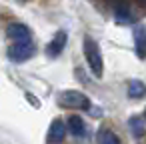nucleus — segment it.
Returning a JSON list of instances; mask_svg holds the SVG:
<instances>
[{"label":"nucleus","mask_w":146,"mask_h":144,"mask_svg":"<svg viewBox=\"0 0 146 144\" xmlns=\"http://www.w3.org/2000/svg\"><path fill=\"white\" fill-rule=\"evenodd\" d=\"M134 38H136V54H138V58H144V28L142 26L136 30Z\"/></svg>","instance_id":"nucleus-12"},{"label":"nucleus","mask_w":146,"mask_h":144,"mask_svg":"<svg viewBox=\"0 0 146 144\" xmlns=\"http://www.w3.org/2000/svg\"><path fill=\"white\" fill-rule=\"evenodd\" d=\"M68 130L76 136V138H82L86 134V126H84V120L80 116H70L68 118Z\"/></svg>","instance_id":"nucleus-8"},{"label":"nucleus","mask_w":146,"mask_h":144,"mask_svg":"<svg viewBox=\"0 0 146 144\" xmlns=\"http://www.w3.org/2000/svg\"><path fill=\"white\" fill-rule=\"evenodd\" d=\"M6 32H8V38L14 40V42H30V30H28V26H24V24L14 22V24L8 26Z\"/></svg>","instance_id":"nucleus-5"},{"label":"nucleus","mask_w":146,"mask_h":144,"mask_svg":"<svg viewBox=\"0 0 146 144\" xmlns=\"http://www.w3.org/2000/svg\"><path fill=\"white\" fill-rule=\"evenodd\" d=\"M82 46H84V54H86V60H88V66H90L92 74L100 78L102 72H104V64H102V54H100V48H98L96 40L90 38V36H84Z\"/></svg>","instance_id":"nucleus-1"},{"label":"nucleus","mask_w":146,"mask_h":144,"mask_svg":"<svg viewBox=\"0 0 146 144\" xmlns=\"http://www.w3.org/2000/svg\"><path fill=\"white\" fill-rule=\"evenodd\" d=\"M64 136H66V124L62 120H54L48 128V142L58 144V142L64 140Z\"/></svg>","instance_id":"nucleus-6"},{"label":"nucleus","mask_w":146,"mask_h":144,"mask_svg":"<svg viewBox=\"0 0 146 144\" xmlns=\"http://www.w3.org/2000/svg\"><path fill=\"white\" fill-rule=\"evenodd\" d=\"M128 128H130V132H132L134 138H142V136H144V116H142V114L132 116V118L128 120Z\"/></svg>","instance_id":"nucleus-7"},{"label":"nucleus","mask_w":146,"mask_h":144,"mask_svg":"<svg viewBox=\"0 0 146 144\" xmlns=\"http://www.w3.org/2000/svg\"><path fill=\"white\" fill-rule=\"evenodd\" d=\"M128 96L130 98H144V84L140 82V80H132L130 84H128Z\"/></svg>","instance_id":"nucleus-10"},{"label":"nucleus","mask_w":146,"mask_h":144,"mask_svg":"<svg viewBox=\"0 0 146 144\" xmlns=\"http://www.w3.org/2000/svg\"><path fill=\"white\" fill-rule=\"evenodd\" d=\"M58 102L64 108H88L90 106L88 98L82 92H78V90H64V92H60Z\"/></svg>","instance_id":"nucleus-2"},{"label":"nucleus","mask_w":146,"mask_h":144,"mask_svg":"<svg viewBox=\"0 0 146 144\" xmlns=\"http://www.w3.org/2000/svg\"><path fill=\"white\" fill-rule=\"evenodd\" d=\"M20 2H24V0H20Z\"/></svg>","instance_id":"nucleus-13"},{"label":"nucleus","mask_w":146,"mask_h":144,"mask_svg":"<svg viewBox=\"0 0 146 144\" xmlns=\"http://www.w3.org/2000/svg\"><path fill=\"white\" fill-rule=\"evenodd\" d=\"M114 18H116L118 22H122V24L132 20V12H130V8H128L126 2H118V4H116V8H114Z\"/></svg>","instance_id":"nucleus-9"},{"label":"nucleus","mask_w":146,"mask_h":144,"mask_svg":"<svg viewBox=\"0 0 146 144\" xmlns=\"http://www.w3.org/2000/svg\"><path fill=\"white\" fill-rule=\"evenodd\" d=\"M66 40H68V34L64 32V30H58L56 32V36L50 40V44L46 46V54L50 56V58H56V56H60V52L64 50V46H66Z\"/></svg>","instance_id":"nucleus-4"},{"label":"nucleus","mask_w":146,"mask_h":144,"mask_svg":"<svg viewBox=\"0 0 146 144\" xmlns=\"http://www.w3.org/2000/svg\"><path fill=\"white\" fill-rule=\"evenodd\" d=\"M98 144H120V140L112 130H100L98 132Z\"/></svg>","instance_id":"nucleus-11"},{"label":"nucleus","mask_w":146,"mask_h":144,"mask_svg":"<svg viewBox=\"0 0 146 144\" xmlns=\"http://www.w3.org/2000/svg\"><path fill=\"white\" fill-rule=\"evenodd\" d=\"M34 44L32 42H16L14 46L8 48V58L14 60V62H24L28 58H32L34 54Z\"/></svg>","instance_id":"nucleus-3"}]
</instances>
